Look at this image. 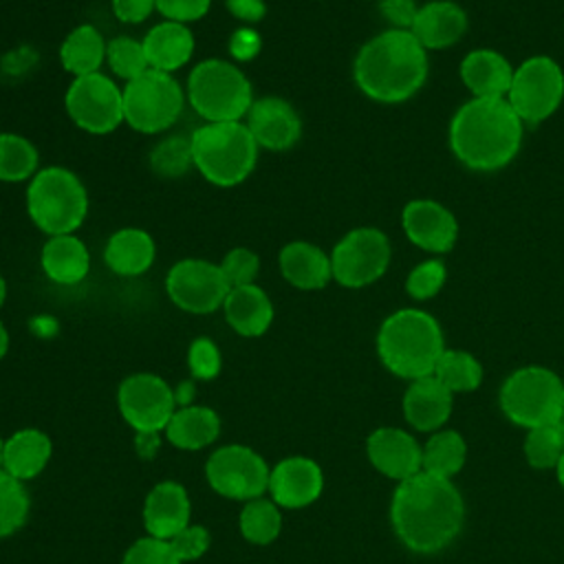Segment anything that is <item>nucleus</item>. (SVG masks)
I'll return each instance as SVG.
<instances>
[{
	"instance_id": "f257e3e1",
	"label": "nucleus",
	"mask_w": 564,
	"mask_h": 564,
	"mask_svg": "<svg viewBox=\"0 0 564 564\" xmlns=\"http://www.w3.org/2000/svg\"><path fill=\"white\" fill-rule=\"evenodd\" d=\"M390 522L408 551L434 555L463 531L465 500L452 478L421 469L397 485L390 500Z\"/></svg>"
},
{
	"instance_id": "f03ea898",
	"label": "nucleus",
	"mask_w": 564,
	"mask_h": 564,
	"mask_svg": "<svg viewBox=\"0 0 564 564\" xmlns=\"http://www.w3.org/2000/svg\"><path fill=\"white\" fill-rule=\"evenodd\" d=\"M524 123L507 97H471L454 112L447 130L449 150L474 172H498L520 152Z\"/></svg>"
},
{
	"instance_id": "7ed1b4c3",
	"label": "nucleus",
	"mask_w": 564,
	"mask_h": 564,
	"mask_svg": "<svg viewBox=\"0 0 564 564\" xmlns=\"http://www.w3.org/2000/svg\"><path fill=\"white\" fill-rule=\"evenodd\" d=\"M427 51L412 31L386 29L361 44L352 62L357 88L377 104H403L427 79Z\"/></svg>"
},
{
	"instance_id": "20e7f679",
	"label": "nucleus",
	"mask_w": 564,
	"mask_h": 564,
	"mask_svg": "<svg viewBox=\"0 0 564 564\" xmlns=\"http://www.w3.org/2000/svg\"><path fill=\"white\" fill-rule=\"evenodd\" d=\"M445 350L443 328L423 308H397L377 330V355L388 372L414 381L430 377Z\"/></svg>"
},
{
	"instance_id": "39448f33",
	"label": "nucleus",
	"mask_w": 564,
	"mask_h": 564,
	"mask_svg": "<svg viewBox=\"0 0 564 564\" xmlns=\"http://www.w3.org/2000/svg\"><path fill=\"white\" fill-rule=\"evenodd\" d=\"M194 170L216 187L245 183L256 165L260 148L245 121L203 123L192 132Z\"/></svg>"
},
{
	"instance_id": "423d86ee",
	"label": "nucleus",
	"mask_w": 564,
	"mask_h": 564,
	"mask_svg": "<svg viewBox=\"0 0 564 564\" xmlns=\"http://www.w3.org/2000/svg\"><path fill=\"white\" fill-rule=\"evenodd\" d=\"M185 95L205 123L242 121L256 99L240 64L223 57L198 62L187 75Z\"/></svg>"
},
{
	"instance_id": "0eeeda50",
	"label": "nucleus",
	"mask_w": 564,
	"mask_h": 564,
	"mask_svg": "<svg viewBox=\"0 0 564 564\" xmlns=\"http://www.w3.org/2000/svg\"><path fill=\"white\" fill-rule=\"evenodd\" d=\"M26 214L46 236L75 234L88 216V192L64 165H46L26 185Z\"/></svg>"
},
{
	"instance_id": "6e6552de",
	"label": "nucleus",
	"mask_w": 564,
	"mask_h": 564,
	"mask_svg": "<svg viewBox=\"0 0 564 564\" xmlns=\"http://www.w3.org/2000/svg\"><path fill=\"white\" fill-rule=\"evenodd\" d=\"M498 403L518 427L555 423L564 414V381L544 366H522L502 381Z\"/></svg>"
},
{
	"instance_id": "1a4fd4ad",
	"label": "nucleus",
	"mask_w": 564,
	"mask_h": 564,
	"mask_svg": "<svg viewBox=\"0 0 564 564\" xmlns=\"http://www.w3.org/2000/svg\"><path fill=\"white\" fill-rule=\"evenodd\" d=\"M185 88L172 73L148 68L123 86V121L141 134L170 130L185 110Z\"/></svg>"
},
{
	"instance_id": "9d476101",
	"label": "nucleus",
	"mask_w": 564,
	"mask_h": 564,
	"mask_svg": "<svg viewBox=\"0 0 564 564\" xmlns=\"http://www.w3.org/2000/svg\"><path fill=\"white\" fill-rule=\"evenodd\" d=\"M507 101L524 126L553 117L564 101V70L549 55H531L513 68Z\"/></svg>"
},
{
	"instance_id": "9b49d317",
	"label": "nucleus",
	"mask_w": 564,
	"mask_h": 564,
	"mask_svg": "<svg viewBox=\"0 0 564 564\" xmlns=\"http://www.w3.org/2000/svg\"><path fill=\"white\" fill-rule=\"evenodd\" d=\"M392 247L377 227H355L330 251L333 280L346 289H364L381 280L390 267Z\"/></svg>"
},
{
	"instance_id": "f8f14e48",
	"label": "nucleus",
	"mask_w": 564,
	"mask_h": 564,
	"mask_svg": "<svg viewBox=\"0 0 564 564\" xmlns=\"http://www.w3.org/2000/svg\"><path fill=\"white\" fill-rule=\"evenodd\" d=\"M70 121L88 134H110L123 121V88L106 73L73 77L64 95Z\"/></svg>"
},
{
	"instance_id": "ddd939ff",
	"label": "nucleus",
	"mask_w": 564,
	"mask_h": 564,
	"mask_svg": "<svg viewBox=\"0 0 564 564\" xmlns=\"http://www.w3.org/2000/svg\"><path fill=\"white\" fill-rule=\"evenodd\" d=\"M269 465L247 445H223L205 463L209 487L229 500H253L269 491Z\"/></svg>"
},
{
	"instance_id": "4468645a",
	"label": "nucleus",
	"mask_w": 564,
	"mask_h": 564,
	"mask_svg": "<svg viewBox=\"0 0 564 564\" xmlns=\"http://www.w3.org/2000/svg\"><path fill=\"white\" fill-rule=\"evenodd\" d=\"M229 284L220 264L203 258H183L165 275V293L172 304L192 315H209L223 308Z\"/></svg>"
},
{
	"instance_id": "2eb2a0df",
	"label": "nucleus",
	"mask_w": 564,
	"mask_h": 564,
	"mask_svg": "<svg viewBox=\"0 0 564 564\" xmlns=\"http://www.w3.org/2000/svg\"><path fill=\"white\" fill-rule=\"evenodd\" d=\"M117 405L137 432H163L176 412L174 390L152 372H134L119 383Z\"/></svg>"
},
{
	"instance_id": "dca6fc26",
	"label": "nucleus",
	"mask_w": 564,
	"mask_h": 564,
	"mask_svg": "<svg viewBox=\"0 0 564 564\" xmlns=\"http://www.w3.org/2000/svg\"><path fill=\"white\" fill-rule=\"evenodd\" d=\"M405 238L421 251L443 256L458 240V220L443 203L434 198H412L401 212Z\"/></svg>"
},
{
	"instance_id": "f3484780",
	"label": "nucleus",
	"mask_w": 564,
	"mask_h": 564,
	"mask_svg": "<svg viewBox=\"0 0 564 564\" xmlns=\"http://www.w3.org/2000/svg\"><path fill=\"white\" fill-rule=\"evenodd\" d=\"M260 150L286 152L302 137V119L291 101L278 95L256 97L242 119Z\"/></svg>"
},
{
	"instance_id": "a211bd4d",
	"label": "nucleus",
	"mask_w": 564,
	"mask_h": 564,
	"mask_svg": "<svg viewBox=\"0 0 564 564\" xmlns=\"http://www.w3.org/2000/svg\"><path fill=\"white\" fill-rule=\"evenodd\" d=\"M324 489L322 467L308 456H286L269 474V494L280 509H304Z\"/></svg>"
},
{
	"instance_id": "6ab92c4d",
	"label": "nucleus",
	"mask_w": 564,
	"mask_h": 564,
	"mask_svg": "<svg viewBox=\"0 0 564 564\" xmlns=\"http://www.w3.org/2000/svg\"><path fill=\"white\" fill-rule=\"evenodd\" d=\"M366 454L372 467L401 482L421 471L423 447L401 427H377L366 441Z\"/></svg>"
},
{
	"instance_id": "aec40b11",
	"label": "nucleus",
	"mask_w": 564,
	"mask_h": 564,
	"mask_svg": "<svg viewBox=\"0 0 564 564\" xmlns=\"http://www.w3.org/2000/svg\"><path fill=\"white\" fill-rule=\"evenodd\" d=\"M469 20L465 9L452 0H430L419 7L412 35L425 51L452 48L467 33Z\"/></svg>"
},
{
	"instance_id": "412c9836",
	"label": "nucleus",
	"mask_w": 564,
	"mask_h": 564,
	"mask_svg": "<svg viewBox=\"0 0 564 564\" xmlns=\"http://www.w3.org/2000/svg\"><path fill=\"white\" fill-rule=\"evenodd\" d=\"M189 511L187 489L174 480H163L143 500V527L152 538L172 540L189 524Z\"/></svg>"
},
{
	"instance_id": "4be33fe9",
	"label": "nucleus",
	"mask_w": 564,
	"mask_h": 564,
	"mask_svg": "<svg viewBox=\"0 0 564 564\" xmlns=\"http://www.w3.org/2000/svg\"><path fill=\"white\" fill-rule=\"evenodd\" d=\"M454 394L434 377L410 381L403 394V416L419 432L441 430L452 414Z\"/></svg>"
},
{
	"instance_id": "5701e85b",
	"label": "nucleus",
	"mask_w": 564,
	"mask_h": 564,
	"mask_svg": "<svg viewBox=\"0 0 564 564\" xmlns=\"http://www.w3.org/2000/svg\"><path fill=\"white\" fill-rule=\"evenodd\" d=\"M282 278L300 291H319L333 280L330 253L308 240H291L278 256Z\"/></svg>"
},
{
	"instance_id": "b1692460",
	"label": "nucleus",
	"mask_w": 564,
	"mask_h": 564,
	"mask_svg": "<svg viewBox=\"0 0 564 564\" xmlns=\"http://www.w3.org/2000/svg\"><path fill=\"white\" fill-rule=\"evenodd\" d=\"M141 44L150 68L174 75L192 59L196 40L187 24L163 20L143 35Z\"/></svg>"
},
{
	"instance_id": "393cba45",
	"label": "nucleus",
	"mask_w": 564,
	"mask_h": 564,
	"mask_svg": "<svg viewBox=\"0 0 564 564\" xmlns=\"http://www.w3.org/2000/svg\"><path fill=\"white\" fill-rule=\"evenodd\" d=\"M223 313L231 330L242 337L264 335L275 315L269 293L258 284L231 286L225 297Z\"/></svg>"
},
{
	"instance_id": "a878e982",
	"label": "nucleus",
	"mask_w": 564,
	"mask_h": 564,
	"mask_svg": "<svg viewBox=\"0 0 564 564\" xmlns=\"http://www.w3.org/2000/svg\"><path fill=\"white\" fill-rule=\"evenodd\" d=\"M458 75L474 97H507L513 66L494 48H474L460 59Z\"/></svg>"
},
{
	"instance_id": "bb28decb",
	"label": "nucleus",
	"mask_w": 564,
	"mask_h": 564,
	"mask_svg": "<svg viewBox=\"0 0 564 564\" xmlns=\"http://www.w3.org/2000/svg\"><path fill=\"white\" fill-rule=\"evenodd\" d=\"M156 258L154 238L139 227H121L106 240L104 262L121 278L143 275Z\"/></svg>"
},
{
	"instance_id": "cd10ccee",
	"label": "nucleus",
	"mask_w": 564,
	"mask_h": 564,
	"mask_svg": "<svg viewBox=\"0 0 564 564\" xmlns=\"http://www.w3.org/2000/svg\"><path fill=\"white\" fill-rule=\"evenodd\" d=\"M40 267L57 284H79L90 271V251L75 234L48 236L40 249Z\"/></svg>"
},
{
	"instance_id": "c85d7f7f",
	"label": "nucleus",
	"mask_w": 564,
	"mask_h": 564,
	"mask_svg": "<svg viewBox=\"0 0 564 564\" xmlns=\"http://www.w3.org/2000/svg\"><path fill=\"white\" fill-rule=\"evenodd\" d=\"M53 454L51 438L35 427H24L11 434L4 441V456H2V469L18 478V480H31L44 471Z\"/></svg>"
},
{
	"instance_id": "c756f323",
	"label": "nucleus",
	"mask_w": 564,
	"mask_h": 564,
	"mask_svg": "<svg viewBox=\"0 0 564 564\" xmlns=\"http://www.w3.org/2000/svg\"><path fill=\"white\" fill-rule=\"evenodd\" d=\"M163 432L174 447L196 452L218 438L220 416L207 405H181Z\"/></svg>"
},
{
	"instance_id": "7c9ffc66",
	"label": "nucleus",
	"mask_w": 564,
	"mask_h": 564,
	"mask_svg": "<svg viewBox=\"0 0 564 564\" xmlns=\"http://www.w3.org/2000/svg\"><path fill=\"white\" fill-rule=\"evenodd\" d=\"M106 46L101 31L93 24L75 26L59 46V64L73 77L99 73L106 62Z\"/></svg>"
},
{
	"instance_id": "2f4dec72",
	"label": "nucleus",
	"mask_w": 564,
	"mask_h": 564,
	"mask_svg": "<svg viewBox=\"0 0 564 564\" xmlns=\"http://www.w3.org/2000/svg\"><path fill=\"white\" fill-rule=\"evenodd\" d=\"M465 458V438L456 430H436L423 445L421 469L441 478H452L463 469Z\"/></svg>"
},
{
	"instance_id": "473e14b6",
	"label": "nucleus",
	"mask_w": 564,
	"mask_h": 564,
	"mask_svg": "<svg viewBox=\"0 0 564 564\" xmlns=\"http://www.w3.org/2000/svg\"><path fill=\"white\" fill-rule=\"evenodd\" d=\"M40 170V152L18 132H0V181L24 183Z\"/></svg>"
},
{
	"instance_id": "72a5a7b5",
	"label": "nucleus",
	"mask_w": 564,
	"mask_h": 564,
	"mask_svg": "<svg viewBox=\"0 0 564 564\" xmlns=\"http://www.w3.org/2000/svg\"><path fill=\"white\" fill-rule=\"evenodd\" d=\"M238 529L242 538L251 544H271L282 531L280 507L271 498L247 500L238 516Z\"/></svg>"
},
{
	"instance_id": "f704fd0d",
	"label": "nucleus",
	"mask_w": 564,
	"mask_h": 564,
	"mask_svg": "<svg viewBox=\"0 0 564 564\" xmlns=\"http://www.w3.org/2000/svg\"><path fill=\"white\" fill-rule=\"evenodd\" d=\"M452 394L471 392L482 383V366L467 350L445 348L432 372Z\"/></svg>"
},
{
	"instance_id": "c9c22d12",
	"label": "nucleus",
	"mask_w": 564,
	"mask_h": 564,
	"mask_svg": "<svg viewBox=\"0 0 564 564\" xmlns=\"http://www.w3.org/2000/svg\"><path fill=\"white\" fill-rule=\"evenodd\" d=\"M150 170L163 178H178L194 170L192 134H167L150 150Z\"/></svg>"
},
{
	"instance_id": "e433bc0d",
	"label": "nucleus",
	"mask_w": 564,
	"mask_h": 564,
	"mask_svg": "<svg viewBox=\"0 0 564 564\" xmlns=\"http://www.w3.org/2000/svg\"><path fill=\"white\" fill-rule=\"evenodd\" d=\"M524 458L535 469H555L564 454V421L546 423L527 430Z\"/></svg>"
},
{
	"instance_id": "4c0bfd02",
	"label": "nucleus",
	"mask_w": 564,
	"mask_h": 564,
	"mask_svg": "<svg viewBox=\"0 0 564 564\" xmlns=\"http://www.w3.org/2000/svg\"><path fill=\"white\" fill-rule=\"evenodd\" d=\"M29 507L24 482L0 469V538L15 533L26 522Z\"/></svg>"
},
{
	"instance_id": "58836bf2",
	"label": "nucleus",
	"mask_w": 564,
	"mask_h": 564,
	"mask_svg": "<svg viewBox=\"0 0 564 564\" xmlns=\"http://www.w3.org/2000/svg\"><path fill=\"white\" fill-rule=\"evenodd\" d=\"M106 64L115 73V77L123 82H130L150 68L141 40H134L130 35H117L108 42Z\"/></svg>"
},
{
	"instance_id": "ea45409f",
	"label": "nucleus",
	"mask_w": 564,
	"mask_h": 564,
	"mask_svg": "<svg viewBox=\"0 0 564 564\" xmlns=\"http://www.w3.org/2000/svg\"><path fill=\"white\" fill-rule=\"evenodd\" d=\"M447 280V267L441 258L419 262L405 278V291L416 302H427L441 293Z\"/></svg>"
},
{
	"instance_id": "a19ab883",
	"label": "nucleus",
	"mask_w": 564,
	"mask_h": 564,
	"mask_svg": "<svg viewBox=\"0 0 564 564\" xmlns=\"http://www.w3.org/2000/svg\"><path fill=\"white\" fill-rule=\"evenodd\" d=\"M218 264L229 286L256 284V278L260 273V256L249 247L229 249Z\"/></svg>"
},
{
	"instance_id": "79ce46f5",
	"label": "nucleus",
	"mask_w": 564,
	"mask_h": 564,
	"mask_svg": "<svg viewBox=\"0 0 564 564\" xmlns=\"http://www.w3.org/2000/svg\"><path fill=\"white\" fill-rule=\"evenodd\" d=\"M187 366L194 379L209 381L218 377L223 368V357L216 341L209 337H196L187 348Z\"/></svg>"
},
{
	"instance_id": "37998d69",
	"label": "nucleus",
	"mask_w": 564,
	"mask_h": 564,
	"mask_svg": "<svg viewBox=\"0 0 564 564\" xmlns=\"http://www.w3.org/2000/svg\"><path fill=\"white\" fill-rule=\"evenodd\" d=\"M121 564H183V562L176 557L167 540L145 535L128 546Z\"/></svg>"
},
{
	"instance_id": "c03bdc74",
	"label": "nucleus",
	"mask_w": 564,
	"mask_h": 564,
	"mask_svg": "<svg viewBox=\"0 0 564 564\" xmlns=\"http://www.w3.org/2000/svg\"><path fill=\"white\" fill-rule=\"evenodd\" d=\"M181 562H194L209 549V531L198 524H187L172 540H167Z\"/></svg>"
},
{
	"instance_id": "a18cd8bd",
	"label": "nucleus",
	"mask_w": 564,
	"mask_h": 564,
	"mask_svg": "<svg viewBox=\"0 0 564 564\" xmlns=\"http://www.w3.org/2000/svg\"><path fill=\"white\" fill-rule=\"evenodd\" d=\"M156 11L172 22L189 24L205 18L212 9V0H154Z\"/></svg>"
},
{
	"instance_id": "49530a36",
	"label": "nucleus",
	"mask_w": 564,
	"mask_h": 564,
	"mask_svg": "<svg viewBox=\"0 0 564 564\" xmlns=\"http://www.w3.org/2000/svg\"><path fill=\"white\" fill-rule=\"evenodd\" d=\"M229 55L231 62L242 64V62H251L258 57L260 48H262V37L256 31V26H238L231 35H229Z\"/></svg>"
},
{
	"instance_id": "de8ad7c7",
	"label": "nucleus",
	"mask_w": 564,
	"mask_h": 564,
	"mask_svg": "<svg viewBox=\"0 0 564 564\" xmlns=\"http://www.w3.org/2000/svg\"><path fill=\"white\" fill-rule=\"evenodd\" d=\"M379 13L390 24V29L410 31L416 20L419 4L414 0H379Z\"/></svg>"
},
{
	"instance_id": "09e8293b",
	"label": "nucleus",
	"mask_w": 564,
	"mask_h": 564,
	"mask_svg": "<svg viewBox=\"0 0 564 564\" xmlns=\"http://www.w3.org/2000/svg\"><path fill=\"white\" fill-rule=\"evenodd\" d=\"M110 7L115 18L123 24H141L156 11L154 0H110Z\"/></svg>"
},
{
	"instance_id": "8fccbe9b",
	"label": "nucleus",
	"mask_w": 564,
	"mask_h": 564,
	"mask_svg": "<svg viewBox=\"0 0 564 564\" xmlns=\"http://www.w3.org/2000/svg\"><path fill=\"white\" fill-rule=\"evenodd\" d=\"M225 9L234 20L242 22V26H253L267 15L264 0H225Z\"/></svg>"
},
{
	"instance_id": "3c124183",
	"label": "nucleus",
	"mask_w": 564,
	"mask_h": 564,
	"mask_svg": "<svg viewBox=\"0 0 564 564\" xmlns=\"http://www.w3.org/2000/svg\"><path fill=\"white\" fill-rule=\"evenodd\" d=\"M159 447V434L156 432H137V452L143 458H152Z\"/></svg>"
},
{
	"instance_id": "603ef678",
	"label": "nucleus",
	"mask_w": 564,
	"mask_h": 564,
	"mask_svg": "<svg viewBox=\"0 0 564 564\" xmlns=\"http://www.w3.org/2000/svg\"><path fill=\"white\" fill-rule=\"evenodd\" d=\"M7 350H9V330L0 319V359L7 355Z\"/></svg>"
},
{
	"instance_id": "864d4df0",
	"label": "nucleus",
	"mask_w": 564,
	"mask_h": 564,
	"mask_svg": "<svg viewBox=\"0 0 564 564\" xmlns=\"http://www.w3.org/2000/svg\"><path fill=\"white\" fill-rule=\"evenodd\" d=\"M555 476H557V482L564 487V454H562L560 463L555 465Z\"/></svg>"
},
{
	"instance_id": "5fc2aeb1",
	"label": "nucleus",
	"mask_w": 564,
	"mask_h": 564,
	"mask_svg": "<svg viewBox=\"0 0 564 564\" xmlns=\"http://www.w3.org/2000/svg\"><path fill=\"white\" fill-rule=\"evenodd\" d=\"M4 300H7V280H4V275L0 273V308H2Z\"/></svg>"
},
{
	"instance_id": "6e6d98bb",
	"label": "nucleus",
	"mask_w": 564,
	"mask_h": 564,
	"mask_svg": "<svg viewBox=\"0 0 564 564\" xmlns=\"http://www.w3.org/2000/svg\"><path fill=\"white\" fill-rule=\"evenodd\" d=\"M2 456H4V438L0 436V469H2Z\"/></svg>"
},
{
	"instance_id": "4d7b16f0",
	"label": "nucleus",
	"mask_w": 564,
	"mask_h": 564,
	"mask_svg": "<svg viewBox=\"0 0 564 564\" xmlns=\"http://www.w3.org/2000/svg\"><path fill=\"white\" fill-rule=\"evenodd\" d=\"M562 421H564V414H562Z\"/></svg>"
},
{
	"instance_id": "13d9d810",
	"label": "nucleus",
	"mask_w": 564,
	"mask_h": 564,
	"mask_svg": "<svg viewBox=\"0 0 564 564\" xmlns=\"http://www.w3.org/2000/svg\"><path fill=\"white\" fill-rule=\"evenodd\" d=\"M377 2H379V0H377Z\"/></svg>"
}]
</instances>
